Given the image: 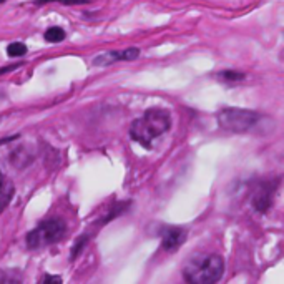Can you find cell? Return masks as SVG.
<instances>
[{
	"mask_svg": "<svg viewBox=\"0 0 284 284\" xmlns=\"http://www.w3.org/2000/svg\"><path fill=\"white\" fill-rule=\"evenodd\" d=\"M171 128V115L168 110L151 108L137 118L130 127V137L144 148H151V142Z\"/></svg>",
	"mask_w": 284,
	"mask_h": 284,
	"instance_id": "1",
	"label": "cell"
},
{
	"mask_svg": "<svg viewBox=\"0 0 284 284\" xmlns=\"http://www.w3.org/2000/svg\"><path fill=\"white\" fill-rule=\"evenodd\" d=\"M223 273H224V261L218 254L194 256L183 268L184 281L193 284L218 283L221 279Z\"/></svg>",
	"mask_w": 284,
	"mask_h": 284,
	"instance_id": "2",
	"label": "cell"
},
{
	"mask_svg": "<svg viewBox=\"0 0 284 284\" xmlns=\"http://www.w3.org/2000/svg\"><path fill=\"white\" fill-rule=\"evenodd\" d=\"M67 233V224L60 218L45 219L37 228L27 234V246L30 249H38L43 246L58 243Z\"/></svg>",
	"mask_w": 284,
	"mask_h": 284,
	"instance_id": "3",
	"label": "cell"
},
{
	"mask_svg": "<svg viewBox=\"0 0 284 284\" xmlns=\"http://www.w3.org/2000/svg\"><path fill=\"white\" fill-rule=\"evenodd\" d=\"M259 113L253 110L244 108H224L218 113V125L219 128L233 133H243L251 130L259 122Z\"/></svg>",
	"mask_w": 284,
	"mask_h": 284,
	"instance_id": "4",
	"label": "cell"
},
{
	"mask_svg": "<svg viewBox=\"0 0 284 284\" xmlns=\"http://www.w3.org/2000/svg\"><path fill=\"white\" fill-rule=\"evenodd\" d=\"M140 57V48L130 47L127 50H117V52H105L93 58L95 67H107L115 62H133Z\"/></svg>",
	"mask_w": 284,
	"mask_h": 284,
	"instance_id": "5",
	"label": "cell"
},
{
	"mask_svg": "<svg viewBox=\"0 0 284 284\" xmlns=\"http://www.w3.org/2000/svg\"><path fill=\"white\" fill-rule=\"evenodd\" d=\"M159 234H161V246L166 249V251H174V249H178L188 238L186 229L178 228V226L163 228V231Z\"/></svg>",
	"mask_w": 284,
	"mask_h": 284,
	"instance_id": "6",
	"label": "cell"
},
{
	"mask_svg": "<svg viewBox=\"0 0 284 284\" xmlns=\"http://www.w3.org/2000/svg\"><path fill=\"white\" fill-rule=\"evenodd\" d=\"M274 186L271 183H259L253 193V206L258 213H266L273 204Z\"/></svg>",
	"mask_w": 284,
	"mask_h": 284,
	"instance_id": "7",
	"label": "cell"
},
{
	"mask_svg": "<svg viewBox=\"0 0 284 284\" xmlns=\"http://www.w3.org/2000/svg\"><path fill=\"white\" fill-rule=\"evenodd\" d=\"M13 193H15L13 183L0 173V213H2L3 209L8 206V203L12 201Z\"/></svg>",
	"mask_w": 284,
	"mask_h": 284,
	"instance_id": "8",
	"label": "cell"
},
{
	"mask_svg": "<svg viewBox=\"0 0 284 284\" xmlns=\"http://www.w3.org/2000/svg\"><path fill=\"white\" fill-rule=\"evenodd\" d=\"M43 38L50 43H58L62 42V40H65V30L60 27H50L45 30Z\"/></svg>",
	"mask_w": 284,
	"mask_h": 284,
	"instance_id": "9",
	"label": "cell"
},
{
	"mask_svg": "<svg viewBox=\"0 0 284 284\" xmlns=\"http://www.w3.org/2000/svg\"><path fill=\"white\" fill-rule=\"evenodd\" d=\"M218 78L224 80V82H241L246 78V73L239 72V70H221L218 72Z\"/></svg>",
	"mask_w": 284,
	"mask_h": 284,
	"instance_id": "10",
	"label": "cell"
},
{
	"mask_svg": "<svg viewBox=\"0 0 284 284\" xmlns=\"http://www.w3.org/2000/svg\"><path fill=\"white\" fill-rule=\"evenodd\" d=\"M27 53V45L25 43H20V42H13L10 43L7 47V55L12 58H17V57H23Z\"/></svg>",
	"mask_w": 284,
	"mask_h": 284,
	"instance_id": "11",
	"label": "cell"
},
{
	"mask_svg": "<svg viewBox=\"0 0 284 284\" xmlns=\"http://www.w3.org/2000/svg\"><path fill=\"white\" fill-rule=\"evenodd\" d=\"M87 243H88V236H87V234H82V236L77 239V243H75L72 253H70V261H75V259L80 256V253H82L83 249H85Z\"/></svg>",
	"mask_w": 284,
	"mask_h": 284,
	"instance_id": "12",
	"label": "cell"
},
{
	"mask_svg": "<svg viewBox=\"0 0 284 284\" xmlns=\"http://www.w3.org/2000/svg\"><path fill=\"white\" fill-rule=\"evenodd\" d=\"M40 283H62V278H60V276H48V274H47V276H43L42 278V281H40Z\"/></svg>",
	"mask_w": 284,
	"mask_h": 284,
	"instance_id": "13",
	"label": "cell"
},
{
	"mask_svg": "<svg viewBox=\"0 0 284 284\" xmlns=\"http://www.w3.org/2000/svg\"><path fill=\"white\" fill-rule=\"evenodd\" d=\"M18 67H20V63H13V65H8V67H2V68H0V75L8 73V72H13V70L18 68Z\"/></svg>",
	"mask_w": 284,
	"mask_h": 284,
	"instance_id": "14",
	"label": "cell"
},
{
	"mask_svg": "<svg viewBox=\"0 0 284 284\" xmlns=\"http://www.w3.org/2000/svg\"><path fill=\"white\" fill-rule=\"evenodd\" d=\"M57 2L67 3V5H73V3H88L90 0H57Z\"/></svg>",
	"mask_w": 284,
	"mask_h": 284,
	"instance_id": "15",
	"label": "cell"
},
{
	"mask_svg": "<svg viewBox=\"0 0 284 284\" xmlns=\"http://www.w3.org/2000/svg\"><path fill=\"white\" fill-rule=\"evenodd\" d=\"M17 138H18V135H13V137H7V138H2V140H0V144L10 143V142H13V140H17Z\"/></svg>",
	"mask_w": 284,
	"mask_h": 284,
	"instance_id": "16",
	"label": "cell"
},
{
	"mask_svg": "<svg viewBox=\"0 0 284 284\" xmlns=\"http://www.w3.org/2000/svg\"><path fill=\"white\" fill-rule=\"evenodd\" d=\"M45 2H53V0H38L37 3H45Z\"/></svg>",
	"mask_w": 284,
	"mask_h": 284,
	"instance_id": "17",
	"label": "cell"
},
{
	"mask_svg": "<svg viewBox=\"0 0 284 284\" xmlns=\"http://www.w3.org/2000/svg\"><path fill=\"white\" fill-rule=\"evenodd\" d=\"M5 2V0H0V3H3Z\"/></svg>",
	"mask_w": 284,
	"mask_h": 284,
	"instance_id": "18",
	"label": "cell"
}]
</instances>
